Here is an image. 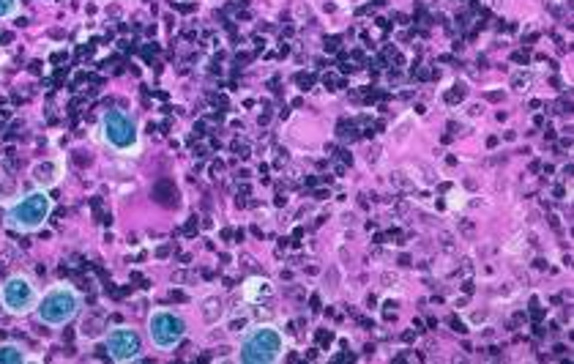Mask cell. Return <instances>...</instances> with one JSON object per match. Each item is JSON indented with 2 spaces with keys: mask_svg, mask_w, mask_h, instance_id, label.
<instances>
[{
  "mask_svg": "<svg viewBox=\"0 0 574 364\" xmlns=\"http://www.w3.org/2000/svg\"><path fill=\"white\" fill-rule=\"evenodd\" d=\"M285 334L274 323H257L241 337L238 359L246 364H277L285 359Z\"/></svg>",
  "mask_w": 574,
  "mask_h": 364,
  "instance_id": "obj_1",
  "label": "cell"
},
{
  "mask_svg": "<svg viewBox=\"0 0 574 364\" xmlns=\"http://www.w3.org/2000/svg\"><path fill=\"white\" fill-rule=\"evenodd\" d=\"M52 198L47 189H33V192H25L22 198H17L14 203L6 206L3 211V222L6 228L17 230V233H36V230L44 228V222L50 219L52 214Z\"/></svg>",
  "mask_w": 574,
  "mask_h": 364,
  "instance_id": "obj_2",
  "label": "cell"
},
{
  "mask_svg": "<svg viewBox=\"0 0 574 364\" xmlns=\"http://www.w3.org/2000/svg\"><path fill=\"white\" fill-rule=\"evenodd\" d=\"M82 310V296L74 291L72 285L58 282L47 291L41 293L39 302H36V318L50 329H61L66 323H72Z\"/></svg>",
  "mask_w": 574,
  "mask_h": 364,
  "instance_id": "obj_3",
  "label": "cell"
},
{
  "mask_svg": "<svg viewBox=\"0 0 574 364\" xmlns=\"http://www.w3.org/2000/svg\"><path fill=\"white\" fill-rule=\"evenodd\" d=\"M99 132H102V140L107 146L118 151V154L134 156L140 154L143 148V140H140V124L132 113L126 110H107L102 113V121H99Z\"/></svg>",
  "mask_w": 574,
  "mask_h": 364,
  "instance_id": "obj_4",
  "label": "cell"
},
{
  "mask_svg": "<svg viewBox=\"0 0 574 364\" xmlns=\"http://www.w3.org/2000/svg\"><path fill=\"white\" fill-rule=\"evenodd\" d=\"M148 340L156 351H175L186 340V321L181 312L175 310H154L145 323Z\"/></svg>",
  "mask_w": 574,
  "mask_h": 364,
  "instance_id": "obj_5",
  "label": "cell"
},
{
  "mask_svg": "<svg viewBox=\"0 0 574 364\" xmlns=\"http://www.w3.org/2000/svg\"><path fill=\"white\" fill-rule=\"evenodd\" d=\"M39 302V288L28 274H11L0 285V304L9 315H31Z\"/></svg>",
  "mask_w": 574,
  "mask_h": 364,
  "instance_id": "obj_6",
  "label": "cell"
},
{
  "mask_svg": "<svg viewBox=\"0 0 574 364\" xmlns=\"http://www.w3.org/2000/svg\"><path fill=\"white\" fill-rule=\"evenodd\" d=\"M104 348H107V356L118 364L140 362L143 359V334L134 326H115L104 334Z\"/></svg>",
  "mask_w": 574,
  "mask_h": 364,
  "instance_id": "obj_7",
  "label": "cell"
},
{
  "mask_svg": "<svg viewBox=\"0 0 574 364\" xmlns=\"http://www.w3.org/2000/svg\"><path fill=\"white\" fill-rule=\"evenodd\" d=\"M63 176V165L61 162H52V159H44V162H36L31 167V178L33 184L39 189H52Z\"/></svg>",
  "mask_w": 574,
  "mask_h": 364,
  "instance_id": "obj_8",
  "label": "cell"
},
{
  "mask_svg": "<svg viewBox=\"0 0 574 364\" xmlns=\"http://www.w3.org/2000/svg\"><path fill=\"white\" fill-rule=\"evenodd\" d=\"M31 362L28 351L17 343H0V364H22Z\"/></svg>",
  "mask_w": 574,
  "mask_h": 364,
  "instance_id": "obj_9",
  "label": "cell"
},
{
  "mask_svg": "<svg viewBox=\"0 0 574 364\" xmlns=\"http://www.w3.org/2000/svg\"><path fill=\"white\" fill-rule=\"evenodd\" d=\"M244 296L249 302H257L260 296H271V282L268 280H249L246 282Z\"/></svg>",
  "mask_w": 574,
  "mask_h": 364,
  "instance_id": "obj_10",
  "label": "cell"
},
{
  "mask_svg": "<svg viewBox=\"0 0 574 364\" xmlns=\"http://www.w3.org/2000/svg\"><path fill=\"white\" fill-rule=\"evenodd\" d=\"M20 14V0H0V22L14 20Z\"/></svg>",
  "mask_w": 574,
  "mask_h": 364,
  "instance_id": "obj_11",
  "label": "cell"
}]
</instances>
